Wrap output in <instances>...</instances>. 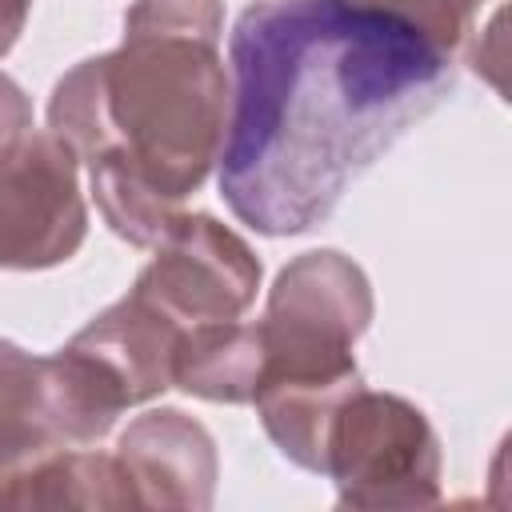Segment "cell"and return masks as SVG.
Returning <instances> with one entry per match:
<instances>
[{"instance_id":"8","label":"cell","mask_w":512,"mask_h":512,"mask_svg":"<svg viewBox=\"0 0 512 512\" xmlns=\"http://www.w3.org/2000/svg\"><path fill=\"white\" fill-rule=\"evenodd\" d=\"M128 476L136 508L204 512L212 508L220 460L212 432L180 408H148L116 440L112 452Z\"/></svg>"},{"instance_id":"6","label":"cell","mask_w":512,"mask_h":512,"mask_svg":"<svg viewBox=\"0 0 512 512\" xmlns=\"http://www.w3.org/2000/svg\"><path fill=\"white\" fill-rule=\"evenodd\" d=\"M88 236L80 160L44 128L0 156V268L40 272L72 260Z\"/></svg>"},{"instance_id":"7","label":"cell","mask_w":512,"mask_h":512,"mask_svg":"<svg viewBox=\"0 0 512 512\" xmlns=\"http://www.w3.org/2000/svg\"><path fill=\"white\" fill-rule=\"evenodd\" d=\"M260 288L256 252L208 212H176L152 244V260L132 292L168 312L180 328L208 320H240Z\"/></svg>"},{"instance_id":"16","label":"cell","mask_w":512,"mask_h":512,"mask_svg":"<svg viewBox=\"0 0 512 512\" xmlns=\"http://www.w3.org/2000/svg\"><path fill=\"white\" fill-rule=\"evenodd\" d=\"M476 4H480V0H476Z\"/></svg>"},{"instance_id":"9","label":"cell","mask_w":512,"mask_h":512,"mask_svg":"<svg viewBox=\"0 0 512 512\" xmlns=\"http://www.w3.org/2000/svg\"><path fill=\"white\" fill-rule=\"evenodd\" d=\"M264 380L260 324L208 320L180 332L172 360V388L212 404H252Z\"/></svg>"},{"instance_id":"15","label":"cell","mask_w":512,"mask_h":512,"mask_svg":"<svg viewBox=\"0 0 512 512\" xmlns=\"http://www.w3.org/2000/svg\"><path fill=\"white\" fill-rule=\"evenodd\" d=\"M28 12H32V0H0V56H8L12 44L20 40Z\"/></svg>"},{"instance_id":"10","label":"cell","mask_w":512,"mask_h":512,"mask_svg":"<svg viewBox=\"0 0 512 512\" xmlns=\"http://www.w3.org/2000/svg\"><path fill=\"white\" fill-rule=\"evenodd\" d=\"M0 508H136L128 476L112 452L56 448L0 484Z\"/></svg>"},{"instance_id":"11","label":"cell","mask_w":512,"mask_h":512,"mask_svg":"<svg viewBox=\"0 0 512 512\" xmlns=\"http://www.w3.org/2000/svg\"><path fill=\"white\" fill-rule=\"evenodd\" d=\"M56 448L64 440L48 404L44 356L0 340V484Z\"/></svg>"},{"instance_id":"12","label":"cell","mask_w":512,"mask_h":512,"mask_svg":"<svg viewBox=\"0 0 512 512\" xmlns=\"http://www.w3.org/2000/svg\"><path fill=\"white\" fill-rule=\"evenodd\" d=\"M128 36H188L220 44L224 0H132L124 12Z\"/></svg>"},{"instance_id":"5","label":"cell","mask_w":512,"mask_h":512,"mask_svg":"<svg viewBox=\"0 0 512 512\" xmlns=\"http://www.w3.org/2000/svg\"><path fill=\"white\" fill-rule=\"evenodd\" d=\"M440 468V440L412 400L364 384L340 400L324 444V476L340 508H432Z\"/></svg>"},{"instance_id":"3","label":"cell","mask_w":512,"mask_h":512,"mask_svg":"<svg viewBox=\"0 0 512 512\" xmlns=\"http://www.w3.org/2000/svg\"><path fill=\"white\" fill-rule=\"evenodd\" d=\"M180 324L140 292L92 316L60 352L44 356L52 420L64 444H96L124 408L172 388Z\"/></svg>"},{"instance_id":"14","label":"cell","mask_w":512,"mask_h":512,"mask_svg":"<svg viewBox=\"0 0 512 512\" xmlns=\"http://www.w3.org/2000/svg\"><path fill=\"white\" fill-rule=\"evenodd\" d=\"M32 132V100L28 92L0 72V156L12 152Z\"/></svg>"},{"instance_id":"4","label":"cell","mask_w":512,"mask_h":512,"mask_svg":"<svg viewBox=\"0 0 512 512\" xmlns=\"http://www.w3.org/2000/svg\"><path fill=\"white\" fill-rule=\"evenodd\" d=\"M372 312V284L352 256L312 248L288 260L268 288L264 316L256 320L264 336L260 384L360 380L352 348L368 332Z\"/></svg>"},{"instance_id":"13","label":"cell","mask_w":512,"mask_h":512,"mask_svg":"<svg viewBox=\"0 0 512 512\" xmlns=\"http://www.w3.org/2000/svg\"><path fill=\"white\" fill-rule=\"evenodd\" d=\"M364 4L400 20L404 28L424 36L444 56H452L464 44V36L472 32V12H476V0H364Z\"/></svg>"},{"instance_id":"1","label":"cell","mask_w":512,"mask_h":512,"mask_svg":"<svg viewBox=\"0 0 512 512\" xmlns=\"http://www.w3.org/2000/svg\"><path fill=\"white\" fill-rule=\"evenodd\" d=\"M220 196L260 236L324 224L452 92V56L364 0H260L232 40Z\"/></svg>"},{"instance_id":"2","label":"cell","mask_w":512,"mask_h":512,"mask_svg":"<svg viewBox=\"0 0 512 512\" xmlns=\"http://www.w3.org/2000/svg\"><path fill=\"white\" fill-rule=\"evenodd\" d=\"M228 100L220 44L124 32L120 48L56 80L48 132L88 164L104 224L132 248H152L180 200L212 176Z\"/></svg>"}]
</instances>
